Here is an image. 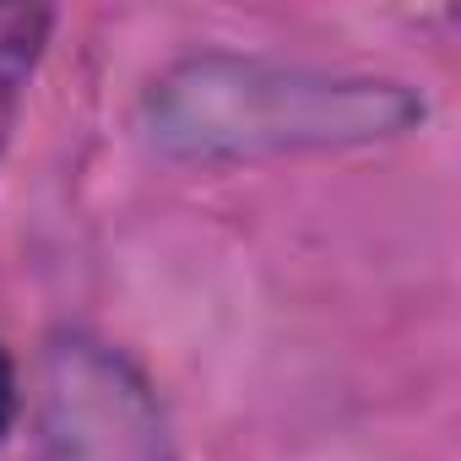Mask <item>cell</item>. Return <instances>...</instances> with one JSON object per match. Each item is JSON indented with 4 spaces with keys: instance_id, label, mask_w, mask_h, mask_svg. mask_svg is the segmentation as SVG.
<instances>
[{
    "instance_id": "7a4b0ae2",
    "label": "cell",
    "mask_w": 461,
    "mask_h": 461,
    "mask_svg": "<svg viewBox=\"0 0 461 461\" xmlns=\"http://www.w3.org/2000/svg\"><path fill=\"white\" fill-rule=\"evenodd\" d=\"M44 461H174L168 423L131 364L93 342H55L39 380Z\"/></svg>"
},
{
    "instance_id": "3957f363",
    "label": "cell",
    "mask_w": 461,
    "mask_h": 461,
    "mask_svg": "<svg viewBox=\"0 0 461 461\" xmlns=\"http://www.w3.org/2000/svg\"><path fill=\"white\" fill-rule=\"evenodd\" d=\"M12 407H17V380H12L6 353H0V434H6V423H12Z\"/></svg>"
},
{
    "instance_id": "6da1fadb",
    "label": "cell",
    "mask_w": 461,
    "mask_h": 461,
    "mask_svg": "<svg viewBox=\"0 0 461 461\" xmlns=\"http://www.w3.org/2000/svg\"><path fill=\"white\" fill-rule=\"evenodd\" d=\"M423 104L402 82L326 77L206 55L168 71L147 98L152 141L179 158H261L299 147H353L407 131Z\"/></svg>"
}]
</instances>
